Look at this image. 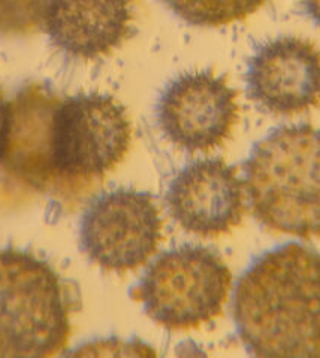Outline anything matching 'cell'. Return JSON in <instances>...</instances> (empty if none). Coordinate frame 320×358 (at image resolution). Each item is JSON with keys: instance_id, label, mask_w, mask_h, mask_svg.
<instances>
[{"instance_id": "6da1fadb", "label": "cell", "mask_w": 320, "mask_h": 358, "mask_svg": "<svg viewBox=\"0 0 320 358\" xmlns=\"http://www.w3.org/2000/svg\"><path fill=\"white\" fill-rule=\"evenodd\" d=\"M232 317L255 357H320V252L289 242L238 279Z\"/></svg>"}, {"instance_id": "7a4b0ae2", "label": "cell", "mask_w": 320, "mask_h": 358, "mask_svg": "<svg viewBox=\"0 0 320 358\" xmlns=\"http://www.w3.org/2000/svg\"><path fill=\"white\" fill-rule=\"evenodd\" d=\"M244 187L262 227L320 238V129L288 126L259 141L244 163Z\"/></svg>"}, {"instance_id": "3957f363", "label": "cell", "mask_w": 320, "mask_h": 358, "mask_svg": "<svg viewBox=\"0 0 320 358\" xmlns=\"http://www.w3.org/2000/svg\"><path fill=\"white\" fill-rule=\"evenodd\" d=\"M130 143L132 122L114 97H59L48 129L50 194L78 201L125 160Z\"/></svg>"}, {"instance_id": "277c9868", "label": "cell", "mask_w": 320, "mask_h": 358, "mask_svg": "<svg viewBox=\"0 0 320 358\" xmlns=\"http://www.w3.org/2000/svg\"><path fill=\"white\" fill-rule=\"evenodd\" d=\"M75 297L35 254L0 250V357H53L71 338Z\"/></svg>"}, {"instance_id": "5b68a950", "label": "cell", "mask_w": 320, "mask_h": 358, "mask_svg": "<svg viewBox=\"0 0 320 358\" xmlns=\"http://www.w3.org/2000/svg\"><path fill=\"white\" fill-rule=\"evenodd\" d=\"M232 273L217 252L184 245L163 252L130 289L147 317L171 331L196 330L222 315Z\"/></svg>"}, {"instance_id": "8992f818", "label": "cell", "mask_w": 320, "mask_h": 358, "mask_svg": "<svg viewBox=\"0 0 320 358\" xmlns=\"http://www.w3.org/2000/svg\"><path fill=\"white\" fill-rule=\"evenodd\" d=\"M162 226L159 208L148 193L120 188L87 206L80 222V246L102 271L123 275L156 254Z\"/></svg>"}, {"instance_id": "52a82bcc", "label": "cell", "mask_w": 320, "mask_h": 358, "mask_svg": "<svg viewBox=\"0 0 320 358\" xmlns=\"http://www.w3.org/2000/svg\"><path fill=\"white\" fill-rule=\"evenodd\" d=\"M239 120L238 94L213 72L184 73L162 93L158 122L165 136L187 152L223 145Z\"/></svg>"}, {"instance_id": "ba28073f", "label": "cell", "mask_w": 320, "mask_h": 358, "mask_svg": "<svg viewBox=\"0 0 320 358\" xmlns=\"http://www.w3.org/2000/svg\"><path fill=\"white\" fill-rule=\"evenodd\" d=\"M167 205L183 230L201 238H220L244 218V184L235 167L226 162L200 160L172 179Z\"/></svg>"}, {"instance_id": "9c48e42d", "label": "cell", "mask_w": 320, "mask_h": 358, "mask_svg": "<svg viewBox=\"0 0 320 358\" xmlns=\"http://www.w3.org/2000/svg\"><path fill=\"white\" fill-rule=\"evenodd\" d=\"M250 97L275 115H298L320 105V50L310 41H270L249 63Z\"/></svg>"}, {"instance_id": "30bf717a", "label": "cell", "mask_w": 320, "mask_h": 358, "mask_svg": "<svg viewBox=\"0 0 320 358\" xmlns=\"http://www.w3.org/2000/svg\"><path fill=\"white\" fill-rule=\"evenodd\" d=\"M132 22V0H48L43 14L54 47L80 60H96L121 47Z\"/></svg>"}, {"instance_id": "8fae6325", "label": "cell", "mask_w": 320, "mask_h": 358, "mask_svg": "<svg viewBox=\"0 0 320 358\" xmlns=\"http://www.w3.org/2000/svg\"><path fill=\"white\" fill-rule=\"evenodd\" d=\"M59 96L42 84H29L8 102V127L0 167L14 181L50 193L48 129Z\"/></svg>"}, {"instance_id": "7c38bea8", "label": "cell", "mask_w": 320, "mask_h": 358, "mask_svg": "<svg viewBox=\"0 0 320 358\" xmlns=\"http://www.w3.org/2000/svg\"><path fill=\"white\" fill-rule=\"evenodd\" d=\"M174 13L192 26L222 27L244 21L267 0H163Z\"/></svg>"}, {"instance_id": "4fadbf2b", "label": "cell", "mask_w": 320, "mask_h": 358, "mask_svg": "<svg viewBox=\"0 0 320 358\" xmlns=\"http://www.w3.org/2000/svg\"><path fill=\"white\" fill-rule=\"evenodd\" d=\"M71 355L78 357H148L156 355V351L139 341H123L117 338L96 339L78 346Z\"/></svg>"}, {"instance_id": "5bb4252c", "label": "cell", "mask_w": 320, "mask_h": 358, "mask_svg": "<svg viewBox=\"0 0 320 358\" xmlns=\"http://www.w3.org/2000/svg\"><path fill=\"white\" fill-rule=\"evenodd\" d=\"M6 127H8V102L4 97L2 88H0V157H2L4 145H5Z\"/></svg>"}, {"instance_id": "9a60e30c", "label": "cell", "mask_w": 320, "mask_h": 358, "mask_svg": "<svg viewBox=\"0 0 320 358\" xmlns=\"http://www.w3.org/2000/svg\"><path fill=\"white\" fill-rule=\"evenodd\" d=\"M301 3L308 17L320 26V0H301Z\"/></svg>"}]
</instances>
